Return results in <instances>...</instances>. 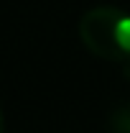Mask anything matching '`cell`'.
Masks as SVG:
<instances>
[{
    "label": "cell",
    "instance_id": "6da1fadb",
    "mask_svg": "<svg viewBox=\"0 0 130 133\" xmlns=\"http://www.w3.org/2000/svg\"><path fill=\"white\" fill-rule=\"evenodd\" d=\"M84 49L107 62H130V13L115 5L89 8L79 18Z\"/></svg>",
    "mask_w": 130,
    "mask_h": 133
},
{
    "label": "cell",
    "instance_id": "7a4b0ae2",
    "mask_svg": "<svg viewBox=\"0 0 130 133\" xmlns=\"http://www.w3.org/2000/svg\"><path fill=\"white\" fill-rule=\"evenodd\" d=\"M110 128L112 133H130V100L117 105V110L110 118Z\"/></svg>",
    "mask_w": 130,
    "mask_h": 133
},
{
    "label": "cell",
    "instance_id": "3957f363",
    "mask_svg": "<svg viewBox=\"0 0 130 133\" xmlns=\"http://www.w3.org/2000/svg\"><path fill=\"white\" fill-rule=\"evenodd\" d=\"M0 133H5V118H3V110H0Z\"/></svg>",
    "mask_w": 130,
    "mask_h": 133
},
{
    "label": "cell",
    "instance_id": "277c9868",
    "mask_svg": "<svg viewBox=\"0 0 130 133\" xmlns=\"http://www.w3.org/2000/svg\"><path fill=\"white\" fill-rule=\"evenodd\" d=\"M125 69H128V74H130V62H128V64H125Z\"/></svg>",
    "mask_w": 130,
    "mask_h": 133
}]
</instances>
